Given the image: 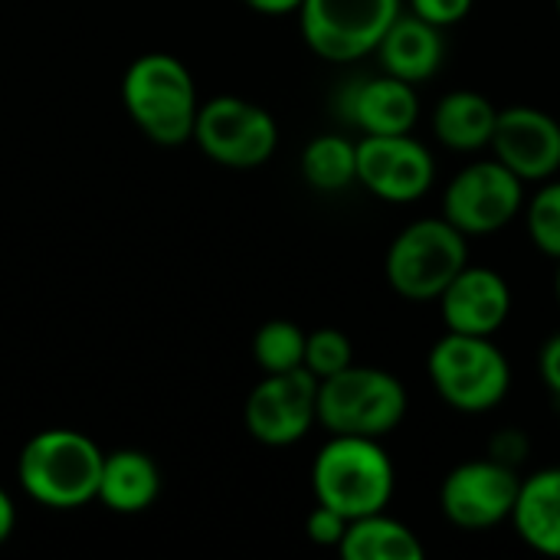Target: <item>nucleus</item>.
<instances>
[{"mask_svg":"<svg viewBox=\"0 0 560 560\" xmlns=\"http://www.w3.org/2000/svg\"><path fill=\"white\" fill-rule=\"evenodd\" d=\"M121 102L131 121L161 148L190 141L197 121V85L190 69L171 52L138 56L121 79Z\"/></svg>","mask_w":560,"mask_h":560,"instance_id":"obj_2","label":"nucleus"},{"mask_svg":"<svg viewBox=\"0 0 560 560\" xmlns=\"http://www.w3.org/2000/svg\"><path fill=\"white\" fill-rule=\"evenodd\" d=\"M555 292H558V305H560V272H558V282H555Z\"/></svg>","mask_w":560,"mask_h":560,"instance_id":"obj_31","label":"nucleus"},{"mask_svg":"<svg viewBox=\"0 0 560 560\" xmlns=\"http://www.w3.org/2000/svg\"><path fill=\"white\" fill-rule=\"evenodd\" d=\"M446 331L492 338L512 315V289L489 266H466L436 299Z\"/></svg>","mask_w":560,"mask_h":560,"instance_id":"obj_14","label":"nucleus"},{"mask_svg":"<svg viewBox=\"0 0 560 560\" xmlns=\"http://www.w3.org/2000/svg\"><path fill=\"white\" fill-rule=\"evenodd\" d=\"M440 400L459 413H489L512 390V364L492 338L446 331L427 358Z\"/></svg>","mask_w":560,"mask_h":560,"instance_id":"obj_5","label":"nucleus"},{"mask_svg":"<svg viewBox=\"0 0 560 560\" xmlns=\"http://www.w3.org/2000/svg\"><path fill=\"white\" fill-rule=\"evenodd\" d=\"M338 551L345 560H423L427 555L413 528L384 512L348 522Z\"/></svg>","mask_w":560,"mask_h":560,"instance_id":"obj_20","label":"nucleus"},{"mask_svg":"<svg viewBox=\"0 0 560 560\" xmlns=\"http://www.w3.org/2000/svg\"><path fill=\"white\" fill-rule=\"evenodd\" d=\"M13 525H16V509H13L10 495L0 489V545L13 535Z\"/></svg>","mask_w":560,"mask_h":560,"instance_id":"obj_30","label":"nucleus"},{"mask_svg":"<svg viewBox=\"0 0 560 560\" xmlns=\"http://www.w3.org/2000/svg\"><path fill=\"white\" fill-rule=\"evenodd\" d=\"M525 223H528L532 243L545 256L560 259V180H545V187L528 203Z\"/></svg>","mask_w":560,"mask_h":560,"instance_id":"obj_23","label":"nucleus"},{"mask_svg":"<svg viewBox=\"0 0 560 560\" xmlns=\"http://www.w3.org/2000/svg\"><path fill=\"white\" fill-rule=\"evenodd\" d=\"M253 358L266 374L295 371L305 361V331L295 322H266L253 338Z\"/></svg>","mask_w":560,"mask_h":560,"instance_id":"obj_22","label":"nucleus"},{"mask_svg":"<svg viewBox=\"0 0 560 560\" xmlns=\"http://www.w3.org/2000/svg\"><path fill=\"white\" fill-rule=\"evenodd\" d=\"M472 10V0H410V13L423 16L427 23L446 30L459 20H466Z\"/></svg>","mask_w":560,"mask_h":560,"instance_id":"obj_26","label":"nucleus"},{"mask_svg":"<svg viewBox=\"0 0 560 560\" xmlns=\"http://www.w3.org/2000/svg\"><path fill=\"white\" fill-rule=\"evenodd\" d=\"M538 371H541L545 387L560 400V331L545 341V348L538 354Z\"/></svg>","mask_w":560,"mask_h":560,"instance_id":"obj_28","label":"nucleus"},{"mask_svg":"<svg viewBox=\"0 0 560 560\" xmlns=\"http://www.w3.org/2000/svg\"><path fill=\"white\" fill-rule=\"evenodd\" d=\"M345 532H348V518L328 505H315L312 515L305 518V535L322 548H338Z\"/></svg>","mask_w":560,"mask_h":560,"instance_id":"obj_25","label":"nucleus"},{"mask_svg":"<svg viewBox=\"0 0 560 560\" xmlns=\"http://www.w3.org/2000/svg\"><path fill=\"white\" fill-rule=\"evenodd\" d=\"M354 364V348H351V338L338 328H318L312 335H305V361L302 368L312 371L318 381L345 371Z\"/></svg>","mask_w":560,"mask_h":560,"instance_id":"obj_24","label":"nucleus"},{"mask_svg":"<svg viewBox=\"0 0 560 560\" xmlns=\"http://www.w3.org/2000/svg\"><path fill=\"white\" fill-rule=\"evenodd\" d=\"M105 453L79 430H43L20 450L16 479L46 509H79L95 502Z\"/></svg>","mask_w":560,"mask_h":560,"instance_id":"obj_3","label":"nucleus"},{"mask_svg":"<svg viewBox=\"0 0 560 560\" xmlns=\"http://www.w3.org/2000/svg\"><path fill=\"white\" fill-rule=\"evenodd\" d=\"M161 492V469L141 450H115L102 459L98 502L115 515H138L154 505Z\"/></svg>","mask_w":560,"mask_h":560,"instance_id":"obj_18","label":"nucleus"},{"mask_svg":"<svg viewBox=\"0 0 560 560\" xmlns=\"http://www.w3.org/2000/svg\"><path fill=\"white\" fill-rule=\"evenodd\" d=\"M404 0H302L299 23L308 49L328 62H354L377 49Z\"/></svg>","mask_w":560,"mask_h":560,"instance_id":"obj_7","label":"nucleus"},{"mask_svg":"<svg viewBox=\"0 0 560 560\" xmlns=\"http://www.w3.org/2000/svg\"><path fill=\"white\" fill-rule=\"evenodd\" d=\"M522 207L525 180L495 158L463 167L443 194V220L466 236H492L505 230Z\"/></svg>","mask_w":560,"mask_h":560,"instance_id":"obj_9","label":"nucleus"},{"mask_svg":"<svg viewBox=\"0 0 560 560\" xmlns=\"http://www.w3.org/2000/svg\"><path fill=\"white\" fill-rule=\"evenodd\" d=\"M341 108L361 135H407L420 118L417 89L387 72L354 82Z\"/></svg>","mask_w":560,"mask_h":560,"instance_id":"obj_15","label":"nucleus"},{"mask_svg":"<svg viewBox=\"0 0 560 560\" xmlns=\"http://www.w3.org/2000/svg\"><path fill=\"white\" fill-rule=\"evenodd\" d=\"M397 472L371 436H335L318 450L312 463V492L318 505L341 512L348 522L384 512L394 499Z\"/></svg>","mask_w":560,"mask_h":560,"instance_id":"obj_1","label":"nucleus"},{"mask_svg":"<svg viewBox=\"0 0 560 560\" xmlns=\"http://www.w3.org/2000/svg\"><path fill=\"white\" fill-rule=\"evenodd\" d=\"M410 397L400 377L381 368L351 364L318 381V423L335 436H371L384 440L407 417Z\"/></svg>","mask_w":560,"mask_h":560,"instance_id":"obj_4","label":"nucleus"},{"mask_svg":"<svg viewBox=\"0 0 560 560\" xmlns=\"http://www.w3.org/2000/svg\"><path fill=\"white\" fill-rule=\"evenodd\" d=\"M558 13H560V0H558Z\"/></svg>","mask_w":560,"mask_h":560,"instance_id":"obj_32","label":"nucleus"},{"mask_svg":"<svg viewBox=\"0 0 560 560\" xmlns=\"http://www.w3.org/2000/svg\"><path fill=\"white\" fill-rule=\"evenodd\" d=\"M528 456V440L518 430H505L492 440V459L505 463V466H518Z\"/></svg>","mask_w":560,"mask_h":560,"instance_id":"obj_27","label":"nucleus"},{"mask_svg":"<svg viewBox=\"0 0 560 560\" xmlns=\"http://www.w3.org/2000/svg\"><path fill=\"white\" fill-rule=\"evenodd\" d=\"M518 472L499 459L459 463L440 486V509L463 532H486L512 518L518 499Z\"/></svg>","mask_w":560,"mask_h":560,"instance_id":"obj_10","label":"nucleus"},{"mask_svg":"<svg viewBox=\"0 0 560 560\" xmlns=\"http://www.w3.org/2000/svg\"><path fill=\"white\" fill-rule=\"evenodd\" d=\"M374 52L387 75H397V79L417 85L440 72L443 56H446V39H443L440 26L427 23L417 13L400 10V16L387 26L384 39L377 43Z\"/></svg>","mask_w":560,"mask_h":560,"instance_id":"obj_16","label":"nucleus"},{"mask_svg":"<svg viewBox=\"0 0 560 560\" xmlns=\"http://www.w3.org/2000/svg\"><path fill=\"white\" fill-rule=\"evenodd\" d=\"M302 177L325 194L345 190L358 180V141L345 135H318L302 151Z\"/></svg>","mask_w":560,"mask_h":560,"instance_id":"obj_21","label":"nucleus"},{"mask_svg":"<svg viewBox=\"0 0 560 560\" xmlns=\"http://www.w3.org/2000/svg\"><path fill=\"white\" fill-rule=\"evenodd\" d=\"M190 141H197V148L210 161L223 167L249 171V167L266 164L276 154L279 125L262 105L249 98L217 95L197 108Z\"/></svg>","mask_w":560,"mask_h":560,"instance_id":"obj_8","label":"nucleus"},{"mask_svg":"<svg viewBox=\"0 0 560 560\" xmlns=\"http://www.w3.org/2000/svg\"><path fill=\"white\" fill-rule=\"evenodd\" d=\"M243 3L262 16H285V13H299L302 7V0H243Z\"/></svg>","mask_w":560,"mask_h":560,"instance_id":"obj_29","label":"nucleus"},{"mask_svg":"<svg viewBox=\"0 0 560 560\" xmlns=\"http://www.w3.org/2000/svg\"><path fill=\"white\" fill-rule=\"evenodd\" d=\"M436 180L433 151L407 135H364L358 141V184L377 200L413 203Z\"/></svg>","mask_w":560,"mask_h":560,"instance_id":"obj_11","label":"nucleus"},{"mask_svg":"<svg viewBox=\"0 0 560 560\" xmlns=\"http://www.w3.org/2000/svg\"><path fill=\"white\" fill-rule=\"evenodd\" d=\"M512 525L532 551L560 558V466L522 479Z\"/></svg>","mask_w":560,"mask_h":560,"instance_id":"obj_17","label":"nucleus"},{"mask_svg":"<svg viewBox=\"0 0 560 560\" xmlns=\"http://www.w3.org/2000/svg\"><path fill=\"white\" fill-rule=\"evenodd\" d=\"M318 404V377L305 368L269 374L246 397V430L266 446H292L308 436Z\"/></svg>","mask_w":560,"mask_h":560,"instance_id":"obj_12","label":"nucleus"},{"mask_svg":"<svg viewBox=\"0 0 560 560\" xmlns=\"http://www.w3.org/2000/svg\"><path fill=\"white\" fill-rule=\"evenodd\" d=\"M499 108L472 89H456L443 95L433 108V135L450 151H482L492 141Z\"/></svg>","mask_w":560,"mask_h":560,"instance_id":"obj_19","label":"nucleus"},{"mask_svg":"<svg viewBox=\"0 0 560 560\" xmlns=\"http://www.w3.org/2000/svg\"><path fill=\"white\" fill-rule=\"evenodd\" d=\"M489 148L512 174L528 180H551L560 171V121L535 105L502 108Z\"/></svg>","mask_w":560,"mask_h":560,"instance_id":"obj_13","label":"nucleus"},{"mask_svg":"<svg viewBox=\"0 0 560 560\" xmlns=\"http://www.w3.org/2000/svg\"><path fill=\"white\" fill-rule=\"evenodd\" d=\"M469 266L466 233L450 220L430 217L404 226L387 249V282L407 302H436L443 289Z\"/></svg>","mask_w":560,"mask_h":560,"instance_id":"obj_6","label":"nucleus"}]
</instances>
